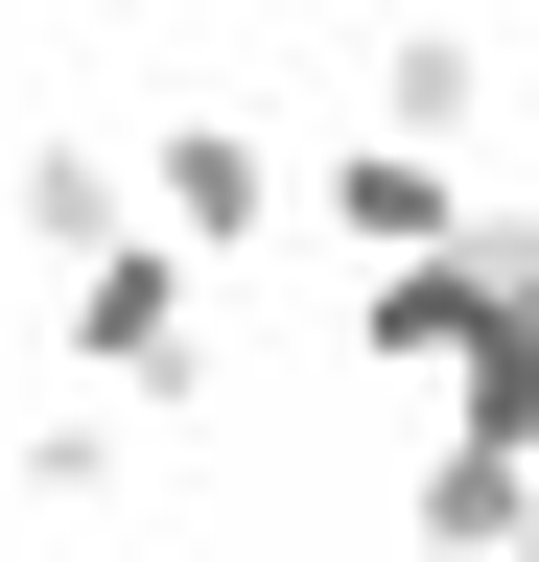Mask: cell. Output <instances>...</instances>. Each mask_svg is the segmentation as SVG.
<instances>
[{"instance_id": "obj_1", "label": "cell", "mask_w": 539, "mask_h": 562, "mask_svg": "<svg viewBox=\"0 0 539 562\" xmlns=\"http://www.w3.org/2000/svg\"><path fill=\"white\" fill-rule=\"evenodd\" d=\"M212 235H165V211H117L94 258H47V351L71 375H117V398H188V351H212Z\"/></svg>"}, {"instance_id": "obj_5", "label": "cell", "mask_w": 539, "mask_h": 562, "mask_svg": "<svg viewBox=\"0 0 539 562\" xmlns=\"http://www.w3.org/2000/svg\"><path fill=\"white\" fill-rule=\"evenodd\" d=\"M117 211H142V165H117V140H24V165H0V235H24V258H94Z\"/></svg>"}, {"instance_id": "obj_3", "label": "cell", "mask_w": 539, "mask_h": 562, "mask_svg": "<svg viewBox=\"0 0 539 562\" xmlns=\"http://www.w3.org/2000/svg\"><path fill=\"white\" fill-rule=\"evenodd\" d=\"M305 211H328L352 258H423V235H469L493 188H469V140H423V117H375V140H328V165H305Z\"/></svg>"}, {"instance_id": "obj_6", "label": "cell", "mask_w": 539, "mask_h": 562, "mask_svg": "<svg viewBox=\"0 0 539 562\" xmlns=\"http://www.w3.org/2000/svg\"><path fill=\"white\" fill-rule=\"evenodd\" d=\"M375 117L469 140V117H493V47H469V24H375Z\"/></svg>"}, {"instance_id": "obj_4", "label": "cell", "mask_w": 539, "mask_h": 562, "mask_svg": "<svg viewBox=\"0 0 539 562\" xmlns=\"http://www.w3.org/2000/svg\"><path fill=\"white\" fill-rule=\"evenodd\" d=\"M305 165H282V140H258V117H165L142 140V211H165V235H212V258H258V211H282Z\"/></svg>"}, {"instance_id": "obj_2", "label": "cell", "mask_w": 539, "mask_h": 562, "mask_svg": "<svg viewBox=\"0 0 539 562\" xmlns=\"http://www.w3.org/2000/svg\"><path fill=\"white\" fill-rule=\"evenodd\" d=\"M493 305H516V211H469V235H423V258H352V375H423V398H469Z\"/></svg>"}]
</instances>
